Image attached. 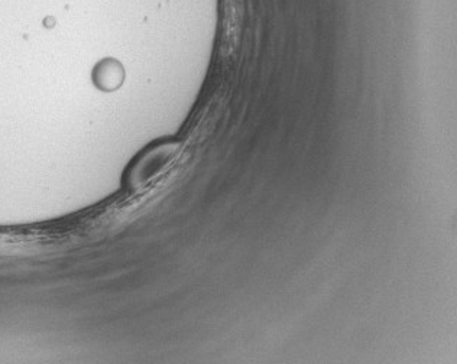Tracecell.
I'll return each instance as SVG.
<instances>
[{
  "instance_id": "cell-1",
  "label": "cell",
  "mask_w": 457,
  "mask_h": 364,
  "mask_svg": "<svg viewBox=\"0 0 457 364\" xmlns=\"http://www.w3.org/2000/svg\"><path fill=\"white\" fill-rule=\"evenodd\" d=\"M179 152L181 145L172 141L160 142L141 152L128 172L129 186L137 190L148 186L149 182L167 171L170 165L177 160Z\"/></svg>"
},
{
  "instance_id": "cell-2",
  "label": "cell",
  "mask_w": 457,
  "mask_h": 364,
  "mask_svg": "<svg viewBox=\"0 0 457 364\" xmlns=\"http://www.w3.org/2000/svg\"><path fill=\"white\" fill-rule=\"evenodd\" d=\"M123 79H125V72L122 65L114 60L102 61L93 72L95 84L104 91L116 90L123 83Z\"/></svg>"
}]
</instances>
